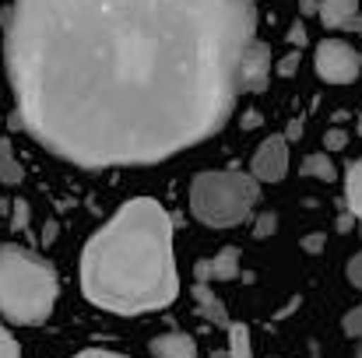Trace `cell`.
Wrapping results in <instances>:
<instances>
[{
    "label": "cell",
    "mask_w": 362,
    "mask_h": 358,
    "mask_svg": "<svg viewBox=\"0 0 362 358\" xmlns=\"http://www.w3.org/2000/svg\"><path fill=\"white\" fill-rule=\"evenodd\" d=\"M253 32V0H14L18 119L81 169L162 162L222 130Z\"/></svg>",
    "instance_id": "cell-1"
},
{
    "label": "cell",
    "mask_w": 362,
    "mask_h": 358,
    "mask_svg": "<svg viewBox=\"0 0 362 358\" xmlns=\"http://www.w3.org/2000/svg\"><path fill=\"white\" fill-rule=\"evenodd\" d=\"M81 288L106 313L137 316L180 295L173 218L158 201H130L81 253Z\"/></svg>",
    "instance_id": "cell-2"
},
{
    "label": "cell",
    "mask_w": 362,
    "mask_h": 358,
    "mask_svg": "<svg viewBox=\"0 0 362 358\" xmlns=\"http://www.w3.org/2000/svg\"><path fill=\"white\" fill-rule=\"evenodd\" d=\"M57 270L32 249L0 246V316L21 327L46 323L57 306Z\"/></svg>",
    "instance_id": "cell-3"
},
{
    "label": "cell",
    "mask_w": 362,
    "mask_h": 358,
    "mask_svg": "<svg viewBox=\"0 0 362 358\" xmlns=\"http://www.w3.org/2000/svg\"><path fill=\"white\" fill-rule=\"evenodd\" d=\"M260 186L253 176L246 172H201L190 183V211L201 225L208 229H233L250 218V211L257 208Z\"/></svg>",
    "instance_id": "cell-4"
},
{
    "label": "cell",
    "mask_w": 362,
    "mask_h": 358,
    "mask_svg": "<svg viewBox=\"0 0 362 358\" xmlns=\"http://www.w3.org/2000/svg\"><path fill=\"white\" fill-rule=\"evenodd\" d=\"M313 67L327 85H349L362 71V56L341 39H324L313 53Z\"/></svg>",
    "instance_id": "cell-5"
},
{
    "label": "cell",
    "mask_w": 362,
    "mask_h": 358,
    "mask_svg": "<svg viewBox=\"0 0 362 358\" xmlns=\"http://www.w3.org/2000/svg\"><path fill=\"white\" fill-rule=\"evenodd\" d=\"M253 179L260 183H278L288 172V141L281 133H271L257 151H253Z\"/></svg>",
    "instance_id": "cell-6"
},
{
    "label": "cell",
    "mask_w": 362,
    "mask_h": 358,
    "mask_svg": "<svg viewBox=\"0 0 362 358\" xmlns=\"http://www.w3.org/2000/svg\"><path fill=\"white\" fill-rule=\"evenodd\" d=\"M267 81H271V49L253 39L240 60V92H264Z\"/></svg>",
    "instance_id": "cell-7"
},
{
    "label": "cell",
    "mask_w": 362,
    "mask_h": 358,
    "mask_svg": "<svg viewBox=\"0 0 362 358\" xmlns=\"http://www.w3.org/2000/svg\"><path fill=\"white\" fill-rule=\"evenodd\" d=\"M194 278H197V285H211V281H233V278H240V249H236V246H226L222 253L201 260V263L194 267Z\"/></svg>",
    "instance_id": "cell-8"
},
{
    "label": "cell",
    "mask_w": 362,
    "mask_h": 358,
    "mask_svg": "<svg viewBox=\"0 0 362 358\" xmlns=\"http://www.w3.org/2000/svg\"><path fill=\"white\" fill-rule=\"evenodd\" d=\"M317 14L327 28H356L359 0H317Z\"/></svg>",
    "instance_id": "cell-9"
},
{
    "label": "cell",
    "mask_w": 362,
    "mask_h": 358,
    "mask_svg": "<svg viewBox=\"0 0 362 358\" xmlns=\"http://www.w3.org/2000/svg\"><path fill=\"white\" fill-rule=\"evenodd\" d=\"M151 355L155 358H197V341L190 334L169 330V334H162V338L151 341Z\"/></svg>",
    "instance_id": "cell-10"
},
{
    "label": "cell",
    "mask_w": 362,
    "mask_h": 358,
    "mask_svg": "<svg viewBox=\"0 0 362 358\" xmlns=\"http://www.w3.org/2000/svg\"><path fill=\"white\" fill-rule=\"evenodd\" d=\"M194 299H197L204 320H211V323H218V327H229V313H226L222 299H218L208 285H194Z\"/></svg>",
    "instance_id": "cell-11"
},
{
    "label": "cell",
    "mask_w": 362,
    "mask_h": 358,
    "mask_svg": "<svg viewBox=\"0 0 362 358\" xmlns=\"http://www.w3.org/2000/svg\"><path fill=\"white\" fill-rule=\"evenodd\" d=\"M21 179H25V169L18 165V155H14L11 141L0 137V183L4 186H18Z\"/></svg>",
    "instance_id": "cell-12"
},
{
    "label": "cell",
    "mask_w": 362,
    "mask_h": 358,
    "mask_svg": "<svg viewBox=\"0 0 362 358\" xmlns=\"http://www.w3.org/2000/svg\"><path fill=\"white\" fill-rule=\"evenodd\" d=\"M345 201H349V211L362 218V158L352 162L345 172Z\"/></svg>",
    "instance_id": "cell-13"
},
{
    "label": "cell",
    "mask_w": 362,
    "mask_h": 358,
    "mask_svg": "<svg viewBox=\"0 0 362 358\" xmlns=\"http://www.w3.org/2000/svg\"><path fill=\"white\" fill-rule=\"evenodd\" d=\"M299 172H303V176H313V179H324V183H331V179L338 176V172H334V162H331L327 151H324V155H310V158H303Z\"/></svg>",
    "instance_id": "cell-14"
},
{
    "label": "cell",
    "mask_w": 362,
    "mask_h": 358,
    "mask_svg": "<svg viewBox=\"0 0 362 358\" xmlns=\"http://www.w3.org/2000/svg\"><path fill=\"white\" fill-rule=\"evenodd\" d=\"M229 358H253L250 330L243 323H229Z\"/></svg>",
    "instance_id": "cell-15"
},
{
    "label": "cell",
    "mask_w": 362,
    "mask_h": 358,
    "mask_svg": "<svg viewBox=\"0 0 362 358\" xmlns=\"http://www.w3.org/2000/svg\"><path fill=\"white\" fill-rule=\"evenodd\" d=\"M345 144H349V133H345L341 126H331V130L324 133V148H327V151H341Z\"/></svg>",
    "instance_id": "cell-16"
},
{
    "label": "cell",
    "mask_w": 362,
    "mask_h": 358,
    "mask_svg": "<svg viewBox=\"0 0 362 358\" xmlns=\"http://www.w3.org/2000/svg\"><path fill=\"white\" fill-rule=\"evenodd\" d=\"M0 358H21V348H18V341L11 338L7 327H0Z\"/></svg>",
    "instance_id": "cell-17"
},
{
    "label": "cell",
    "mask_w": 362,
    "mask_h": 358,
    "mask_svg": "<svg viewBox=\"0 0 362 358\" xmlns=\"http://www.w3.org/2000/svg\"><path fill=\"white\" fill-rule=\"evenodd\" d=\"M274 229H278V218L267 211V215H260V218H257V229H253V236H257V239H267L271 232H274Z\"/></svg>",
    "instance_id": "cell-18"
},
{
    "label": "cell",
    "mask_w": 362,
    "mask_h": 358,
    "mask_svg": "<svg viewBox=\"0 0 362 358\" xmlns=\"http://www.w3.org/2000/svg\"><path fill=\"white\" fill-rule=\"evenodd\" d=\"M11 229H25L28 225V201H14V208H11Z\"/></svg>",
    "instance_id": "cell-19"
},
{
    "label": "cell",
    "mask_w": 362,
    "mask_h": 358,
    "mask_svg": "<svg viewBox=\"0 0 362 358\" xmlns=\"http://www.w3.org/2000/svg\"><path fill=\"white\" fill-rule=\"evenodd\" d=\"M345 334L352 338H362V306H356L349 316H345Z\"/></svg>",
    "instance_id": "cell-20"
},
{
    "label": "cell",
    "mask_w": 362,
    "mask_h": 358,
    "mask_svg": "<svg viewBox=\"0 0 362 358\" xmlns=\"http://www.w3.org/2000/svg\"><path fill=\"white\" fill-rule=\"evenodd\" d=\"M296 67H299V49H296V53H288V56L278 64V74H281V78H292V74H296Z\"/></svg>",
    "instance_id": "cell-21"
},
{
    "label": "cell",
    "mask_w": 362,
    "mask_h": 358,
    "mask_svg": "<svg viewBox=\"0 0 362 358\" xmlns=\"http://www.w3.org/2000/svg\"><path fill=\"white\" fill-rule=\"evenodd\" d=\"M349 281H352L356 288H362V253L349 260Z\"/></svg>",
    "instance_id": "cell-22"
},
{
    "label": "cell",
    "mask_w": 362,
    "mask_h": 358,
    "mask_svg": "<svg viewBox=\"0 0 362 358\" xmlns=\"http://www.w3.org/2000/svg\"><path fill=\"white\" fill-rule=\"evenodd\" d=\"M288 42H292V46H303V42H306V28H303L299 21L288 28Z\"/></svg>",
    "instance_id": "cell-23"
},
{
    "label": "cell",
    "mask_w": 362,
    "mask_h": 358,
    "mask_svg": "<svg viewBox=\"0 0 362 358\" xmlns=\"http://www.w3.org/2000/svg\"><path fill=\"white\" fill-rule=\"evenodd\" d=\"M74 358H127V355H120V352H103V348H92V352H81V355H74Z\"/></svg>",
    "instance_id": "cell-24"
},
{
    "label": "cell",
    "mask_w": 362,
    "mask_h": 358,
    "mask_svg": "<svg viewBox=\"0 0 362 358\" xmlns=\"http://www.w3.org/2000/svg\"><path fill=\"white\" fill-rule=\"evenodd\" d=\"M253 126H260V113L246 109V113H243V130H253Z\"/></svg>",
    "instance_id": "cell-25"
},
{
    "label": "cell",
    "mask_w": 362,
    "mask_h": 358,
    "mask_svg": "<svg viewBox=\"0 0 362 358\" xmlns=\"http://www.w3.org/2000/svg\"><path fill=\"white\" fill-rule=\"evenodd\" d=\"M303 246H306L310 253H320V246H324V236H310L306 242H303Z\"/></svg>",
    "instance_id": "cell-26"
},
{
    "label": "cell",
    "mask_w": 362,
    "mask_h": 358,
    "mask_svg": "<svg viewBox=\"0 0 362 358\" xmlns=\"http://www.w3.org/2000/svg\"><path fill=\"white\" fill-rule=\"evenodd\" d=\"M299 133H303V123H299V119H292V123H288V133H285V141H288V137L296 141Z\"/></svg>",
    "instance_id": "cell-27"
},
{
    "label": "cell",
    "mask_w": 362,
    "mask_h": 358,
    "mask_svg": "<svg viewBox=\"0 0 362 358\" xmlns=\"http://www.w3.org/2000/svg\"><path fill=\"white\" fill-rule=\"evenodd\" d=\"M317 11V0H303V14H313Z\"/></svg>",
    "instance_id": "cell-28"
},
{
    "label": "cell",
    "mask_w": 362,
    "mask_h": 358,
    "mask_svg": "<svg viewBox=\"0 0 362 358\" xmlns=\"http://www.w3.org/2000/svg\"><path fill=\"white\" fill-rule=\"evenodd\" d=\"M4 215H7V201L0 197V218H4Z\"/></svg>",
    "instance_id": "cell-29"
},
{
    "label": "cell",
    "mask_w": 362,
    "mask_h": 358,
    "mask_svg": "<svg viewBox=\"0 0 362 358\" xmlns=\"http://www.w3.org/2000/svg\"><path fill=\"white\" fill-rule=\"evenodd\" d=\"M356 133L362 137V113H359V119H356Z\"/></svg>",
    "instance_id": "cell-30"
},
{
    "label": "cell",
    "mask_w": 362,
    "mask_h": 358,
    "mask_svg": "<svg viewBox=\"0 0 362 358\" xmlns=\"http://www.w3.org/2000/svg\"><path fill=\"white\" fill-rule=\"evenodd\" d=\"M356 28H359V32H362V14H359V21H356Z\"/></svg>",
    "instance_id": "cell-31"
}]
</instances>
